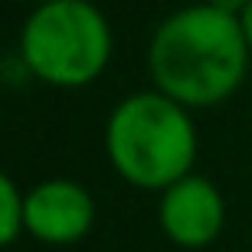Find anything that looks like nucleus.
<instances>
[{
    "label": "nucleus",
    "mask_w": 252,
    "mask_h": 252,
    "mask_svg": "<svg viewBox=\"0 0 252 252\" xmlns=\"http://www.w3.org/2000/svg\"><path fill=\"white\" fill-rule=\"evenodd\" d=\"M104 145L125 183L138 190H166L193 173L197 128L190 107L152 87L125 97L111 111Z\"/></svg>",
    "instance_id": "f03ea898"
},
{
    "label": "nucleus",
    "mask_w": 252,
    "mask_h": 252,
    "mask_svg": "<svg viewBox=\"0 0 252 252\" xmlns=\"http://www.w3.org/2000/svg\"><path fill=\"white\" fill-rule=\"evenodd\" d=\"M28 4H32V7H35V4H49V0H28Z\"/></svg>",
    "instance_id": "1a4fd4ad"
},
{
    "label": "nucleus",
    "mask_w": 252,
    "mask_h": 252,
    "mask_svg": "<svg viewBox=\"0 0 252 252\" xmlns=\"http://www.w3.org/2000/svg\"><path fill=\"white\" fill-rule=\"evenodd\" d=\"M25 197L28 193L18 190L14 176L0 180V242H4V245H14L21 238V231H28L25 228V214H28Z\"/></svg>",
    "instance_id": "423d86ee"
},
{
    "label": "nucleus",
    "mask_w": 252,
    "mask_h": 252,
    "mask_svg": "<svg viewBox=\"0 0 252 252\" xmlns=\"http://www.w3.org/2000/svg\"><path fill=\"white\" fill-rule=\"evenodd\" d=\"M238 21H242V32H245V42H249V52H252V4L238 14Z\"/></svg>",
    "instance_id": "6e6552de"
},
{
    "label": "nucleus",
    "mask_w": 252,
    "mask_h": 252,
    "mask_svg": "<svg viewBox=\"0 0 252 252\" xmlns=\"http://www.w3.org/2000/svg\"><path fill=\"white\" fill-rule=\"evenodd\" d=\"M207 4H214V7H221V11H231V14H242L252 0H207Z\"/></svg>",
    "instance_id": "0eeeda50"
},
{
    "label": "nucleus",
    "mask_w": 252,
    "mask_h": 252,
    "mask_svg": "<svg viewBox=\"0 0 252 252\" xmlns=\"http://www.w3.org/2000/svg\"><path fill=\"white\" fill-rule=\"evenodd\" d=\"M159 228L180 249H204L224 228V197L207 176H183L162 190Z\"/></svg>",
    "instance_id": "39448f33"
},
{
    "label": "nucleus",
    "mask_w": 252,
    "mask_h": 252,
    "mask_svg": "<svg viewBox=\"0 0 252 252\" xmlns=\"http://www.w3.org/2000/svg\"><path fill=\"white\" fill-rule=\"evenodd\" d=\"M25 228L45 245H73L94 228V197L76 180H42L25 197Z\"/></svg>",
    "instance_id": "20e7f679"
},
{
    "label": "nucleus",
    "mask_w": 252,
    "mask_h": 252,
    "mask_svg": "<svg viewBox=\"0 0 252 252\" xmlns=\"http://www.w3.org/2000/svg\"><path fill=\"white\" fill-rule=\"evenodd\" d=\"M18 52L35 80L76 90L107 69L114 35L104 11L90 0H49L25 18Z\"/></svg>",
    "instance_id": "7ed1b4c3"
},
{
    "label": "nucleus",
    "mask_w": 252,
    "mask_h": 252,
    "mask_svg": "<svg viewBox=\"0 0 252 252\" xmlns=\"http://www.w3.org/2000/svg\"><path fill=\"white\" fill-rule=\"evenodd\" d=\"M249 42L238 14L207 0L162 18L149 38L152 87L183 107H214L228 100L249 73Z\"/></svg>",
    "instance_id": "f257e3e1"
}]
</instances>
